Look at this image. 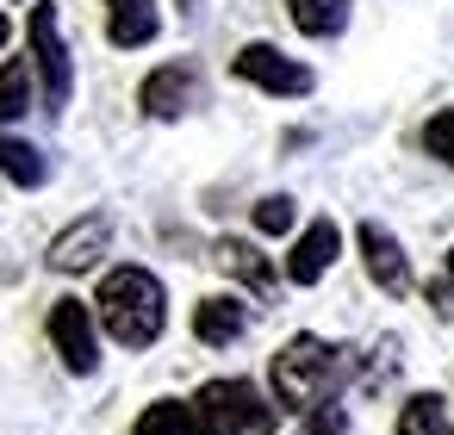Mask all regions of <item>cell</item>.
<instances>
[{
	"label": "cell",
	"mask_w": 454,
	"mask_h": 435,
	"mask_svg": "<svg viewBox=\"0 0 454 435\" xmlns=\"http://www.w3.org/2000/svg\"><path fill=\"white\" fill-rule=\"evenodd\" d=\"M0 44H7V13H0Z\"/></svg>",
	"instance_id": "603a6c76"
},
{
	"label": "cell",
	"mask_w": 454,
	"mask_h": 435,
	"mask_svg": "<svg viewBox=\"0 0 454 435\" xmlns=\"http://www.w3.org/2000/svg\"><path fill=\"white\" fill-rule=\"evenodd\" d=\"M398 435H454V416L435 392H417L404 410H398Z\"/></svg>",
	"instance_id": "2e32d148"
},
{
	"label": "cell",
	"mask_w": 454,
	"mask_h": 435,
	"mask_svg": "<svg viewBox=\"0 0 454 435\" xmlns=\"http://www.w3.org/2000/svg\"><path fill=\"white\" fill-rule=\"evenodd\" d=\"M286 13L305 38H336L348 26V0H286Z\"/></svg>",
	"instance_id": "9a60e30c"
},
{
	"label": "cell",
	"mask_w": 454,
	"mask_h": 435,
	"mask_svg": "<svg viewBox=\"0 0 454 435\" xmlns=\"http://www.w3.org/2000/svg\"><path fill=\"white\" fill-rule=\"evenodd\" d=\"M355 243H361V261H367V274H373L380 292H392V299L411 292V261H404V249H398V237H392L386 224L367 218V224L355 230Z\"/></svg>",
	"instance_id": "ba28073f"
},
{
	"label": "cell",
	"mask_w": 454,
	"mask_h": 435,
	"mask_svg": "<svg viewBox=\"0 0 454 435\" xmlns=\"http://www.w3.org/2000/svg\"><path fill=\"white\" fill-rule=\"evenodd\" d=\"M243 330H249V311H243L237 299L212 292V299H200V305H193V336H200V342L224 348V342H237Z\"/></svg>",
	"instance_id": "7c38bea8"
},
{
	"label": "cell",
	"mask_w": 454,
	"mask_h": 435,
	"mask_svg": "<svg viewBox=\"0 0 454 435\" xmlns=\"http://www.w3.org/2000/svg\"><path fill=\"white\" fill-rule=\"evenodd\" d=\"M94 311L113 330V342L150 348L162 336V323H168V292H162V280L150 268H113L100 280V292H94Z\"/></svg>",
	"instance_id": "6da1fadb"
},
{
	"label": "cell",
	"mask_w": 454,
	"mask_h": 435,
	"mask_svg": "<svg viewBox=\"0 0 454 435\" xmlns=\"http://www.w3.org/2000/svg\"><path fill=\"white\" fill-rule=\"evenodd\" d=\"M131 435H206V429H200V410H193V404H181V398H156V404L137 416Z\"/></svg>",
	"instance_id": "5bb4252c"
},
{
	"label": "cell",
	"mask_w": 454,
	"mask_h": 435,
	"mask_svg": "<svg viewBox=\"0 0 454 435\" xmlns=\"http://www.w3.org/2000/svg\"><path fill=\"white\" fill-rule=\"evenodd\" d=\"M193 100H200V69L193 63H162L137 88V106L150 119H181V113H193Z\"/></svg>",
	"instance_id": "52a82bcc"
},
{
	"label": "cell",
	"mask_w": 454,
	"mask_h": 435,
	"mask_svg": "<svg viewBox=\"0 0 454 435\" xmlns=\"http://www.w3.org/2000/svg\"><path fill=\"white\" fill-rule=\"evenodd\" d=\"M212 261H218L231 280H243L249 292H268V286H274V268H268V255H262L255 243H243V237H224V243L212 249Z\"/></svg>",
	"instance_id": "4fadbf2b"
},
{
	"label": "cell",
	"mask_w": 454,
	"mask_h": 435,
	"mask_svg": "<svg viewBox=\"0 0 454 435\" xmlns=\"http://www.w3.org/2000/svg\"><path fill=\"white\" fill-rule=\"evenodd\" d=\"M348 373V354L317 342V336H293L274 354V404L280 410H311L336 392V379Z\"/></svg>",
	"instance_id": "7a4b0ae2"
},
{
	"label": "cell",
	"mask_w": 454,
	"mask_h": 435,
	"mask_svg": "<svg viewBox=\"0 0 454 435\" xmlns=\"http://www.w3.org/2000/svg\"><path fill=\"white\" fill-rule=\"evenodd\" d=\"M429 305H435V317H448V323H454V249H448V268L429 280Z\"/></svg>",
	"instance_id": "7402d4cb"
},
{
	"label": "cell",
	"mask_w": 454,
	"mask_h": 435,
	"mask_svg": "<svg viewBox=\"0 0 454 435\" xmlns=\"http://www.w3.org/2000/svg\"><path fill=\"white\" fill-rule=\"evenodd\" d=\"M32 113V63H0V119H20Z\"/></svg>",
	"instance_id": "ac0fdd59"
},
{
	"label": "cell",
	"mask_w": 454,
	"mask_h": 435,
	"mask_svg": "<svg viewBox=\"0 0 454 435\" xmlns=\"http://www.w3.org/2000/svg\"><path fill=\"white\" fill-rule=\"evenodd\" d=\"M193 410H200L206 435H268L274 429V404L249 379H206Z\"/></svg>",
	"instance_id": "3957f363"
},
{
	"label": "cell",
	"mask_w": 454,
	"mask_h": 435,
	"mask_svg": "<svg viewBox=\"0 0 454 435\" xmlns=\"http://www.w3.org/2000/svg\"><path fill=\"white\" fill-rule=\"evenodd\" d=\"M293 218H299V206H293L286 193H268V199L255 206V230H262V237H286Z\"/></svg>",
	"instance_id": "d6986e66"
},
{
	"label": "cell",
	"mask_w": 454,
	"mask_h": 435,
	"mask_svg": "<svg viewBox=\"0 0 454 435\" xmlns=\"http://www.w3.org/2000/svg\"><path fill=\"white\" fill-rule=\"evenodd\" d=\"M106 243H113V218L94 212V218L69 224V230L51 243V268H57V274H88V268L106 255Z\"/></svg>",
	"instance_id": "9c48e42d"
},
{
	"label": "cell",
	"mask_w": 454,
	"mask_h": 435,
	"mask_svg": "<svg viewBox=\"0 0 454 435\" xmlns=\"http://www.w3.org/2000/svg\"><path fill=\"white\" fill-rule=\"evenodd\" d=\"M336 249H342V230H336L330 218L305 224V237H299V243H293V255H286V280H293V286H317V280L330 274Z\"/></svg>",
	"instance_id": "30bf717a"
},
{
	"label": "cell",
	"mask_w": 454,
	"mask_h": 435,
	"mask_svg": "<svg viewBox=\"0 0 454 435\" xmlns=\"http://www.w3.org/2000/svg\"><path fill=\"white\" fill-rule=\"evenodd\" d=\"M231 69H237V82H249V88H262V94H286V100L311 94V69L293 63V57H280L274 44H243V50L231 57Z\"/></svg>",
	"instance_id": "277c9868"
},
{
	"label": "cell",
	"mask_w": 454,
	"mask_h": 435,
	"mask_svg": "<svg viewBox=\"0 0 454 435\" xmlns=\"http://www.w3.org/2000/svg\"><path fill=\"white\" fill-rule=\"evenodd\" d=\"M305 423H311V435H348V416H342V404H336V398L311 404V410H305Z\"/></svg>",
	"instance_id": "44dd1931"
},
{
	"label": "cell",
	"mask_w": 454,
	"mask_h": 435,
	"mask_svg": "<svg viewBox=\"0 0 454 435\" xmlns=\"http://www.w3.org/2000/svg\"><path fill=\"white\" fill-rule=\"evenodd\" d=\"M423 150H429L435 162H454V113H435V119L423 125Z\"/></svg>",
	"instance_id": "ffe728a7"
},
{
	"label": "cell",
	"mask_w": 454,
	"mask_h": 435,
	"mask_svg": "<svg viewBox=\"0 0 454 435\" xmlns=\"http://www.w3.org/2000/svg\"><path fill=\"white\" fill-rule=\"evenodd\" d=\"M51 342L63 354L69 373H94L100 367V342H94V311L82 299H57L51 305Z\"/></svg>",
	"instance_id": "8992f818"
},
{
	"label": "cell",
	"mask_w": 454,
	"mask_h": 435,
	"mask_svg": "<svg viewBox=\"0 0 454 435\" xmlns=\"http://www.w3.org/2000/svg\"><path fill=\"white\" fill-rule=\"evenodd\" d=\"M0 175L7 181H20V187H44V156L32 150V144H20V137H0Z\"/></svg>",
	"instance_id": "e0dca14e"
},
{
	"label": "cell",
	"mask_w": 454,
	"mask_h": 435,
	"mask_svg": "<svg viewBox=\"0 0 454 435\" xmlns=\"http://www.w3.org/2000/svg\"><path fill=\"white\" fill-rule=\"evenodd\" d=\"M32 63L44 75V106L63 113L69 106V50H63V26H57V7H32Z\"/></svg>",
	"instance_id": "5b68a950"
},
{
	"label": "cell",
	"mask_w": 454,
	"mask_h": 435,
	"mask_svg": "<svg viewBox=\"0 0 454 435\" xmlns=\"http://www.w3.org/2000/svg\"><path fill=\"white\" fill-rule=\"evenodd\" d=\"M106 38L119 44V50H144L156 32H162V19H156V0H106Z\"/></svg>",
	"instance_id": "8fae6325"
}]
</instances>
